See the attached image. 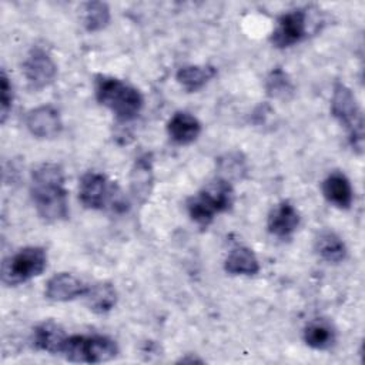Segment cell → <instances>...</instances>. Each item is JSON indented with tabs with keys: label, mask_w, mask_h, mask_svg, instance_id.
<instances>
[{
	"label": "cell",
	"mask_w": 365,
	"mask_h": 365,
	"mask_svg": "<svg viewBox=\"0 0 365 365\" xmlns=\"http://www.w3.org/2000/svg\"><path fill=\"white\" fill-rule=\"evenodd\" d=\"M84 298L90 311L106 314L114 308L117 302V291L110 282H97L88 287Z\"/></svg>",
	"instance_id": "cell-20"
},
{
	"label": "cell",
	"mask_w": 365,
	"mask_h": 365,
	"mask_svg": "<svg viewBox=\"0 0 365 365\" xmlns=\"http://www.w3.org/2000/svg\"><path fill=\"white\" fill-rule=\"evenodd\" d=\"M78 198L81 204L90 210H123V201L118 188L100 173H86L78 185Z\"/></svg>",
	"instance_id": "cell-7"
},
{
	"label": "cell",
	"mask_w": 365,
	"mask_h": 365,
	"mask_svg": "<svg viewBox=\"0 0 365 365\" xmlns=\"http://www.w3.org/2000/svg\"><path fill=\"white\" fill-rule=\"evenodd\" d=\"M308 16L304 9H295L282 14L271 34V43L277 48H288L305 38Z\"/></svg>",
	"instance_id": "cell-8"
},
{
	"label": "cell",
	"mask_w": 365,
	"mask_h": 365,
	"mask_svg": "<svg viewBox=\"0 0 365 365\" xmlns=\"http://www.w3.org/2000/svg\"><path fill=\"white\" fill-rule=\"evenodd\" d=\"M61 355L70 362L101 364L114 359L118 346L104 335H71L67 336Z\"/></svg>",
	"instance_id": "cell-5"
},
{
	"label": "cell",
	"mask_w": 365,
	"mask_h": 365,
	"mask_svg": "<svg viewBox=\"0 0 365 365\" xmlns=\"http://www.w3.org/2000/svg\"><path fill=\"white\" fill-rule=\"evenodd\" d=\"M315 250L324 261L332 262V264H338L344 261L348 252L342 238L329 230L321 231L318 234L315 240Z\"/></svg>",
	"instance_id": "cell-21"
},
{
	"label": "cell",
	"mask_w": 365,
	"mask_h": 365,
	"mask_svg": "<svg viewBox=\"0 0 365 365\" xmlns=\"http://www.w3.org/2000/svg\"><path fill=\"white\" fill-rule=\"evenodd\" d=\"M23 73L33 90L48 87L57 76V64L41 47H34L23 63Z\"/></svg>",
	"instance_id": "cell-9"
},
{
	"label": "cell",
	"mask_w": 365,
	"mask_h": 365,
	"mask_svg": "<svg viewBox=\"0 0 365 365\" xmlns=\"http://www.w3.org/2000/svg\"><path fill=\"white\" fill-rule=\"evenodd\" d=\"M94 93L97 101L121 121L134 120L144 106L141 93L131 84L115 77L98 76L96 78Z\"/></svg>",
	"instance_id": "cell-2"
},
{
	"label": "cell",
	"mask_w": 365,
	"mask_h": 365,
	"mask_svg": "<svg viewBox=\"0 0 365 365\" xmlns=\"http://www.w3.org/2000/svg\"><path fill=\"white\" fill-rule=\"evenodd\" d=\"M27 130L37 138H54L63 130L58 111L51 106H40L27 113Z\"/></svg>",
	"instance_id": "cell-11"
},
{
	"label": "cell",
	"mask_w": 365,
	"mask_h": 365,
	"mask_svg": "<svg viewBox=\"0 0 365 365\" xmlns=\"http://www.w3.org/2000/svg\"><path fill=\"white\" fill-rule=\"evenodd\" d=\"M46 267V250L41 247H26L4 259L1 267V281L9 287L20 285L43 274Z\"/></svg>",
	"instance_id": "cell-6"
},
{
	"label": "cell",
	"mask_w": 365,
	"mask_h": 365,
	"mask_svg": "<svg viewBox=\"0 0 365 365\" xmlns=\"http://www.w3.org/2000/svg\"><path fill=\"white\" fill-rule=\"evenodd\" d=\"M267 93L274 98L287 100L294 93V86L288 74L281 68H274L265 80Z\"/></svg>",
	"instance_id": "cell-23"
},
{
	"label": "cell",
	"mask_w": 365,
	"mask_h": 365,
	"mask_svg": "<svg viewBox=\"0 0 365 365\" xmlns=\"http://www.w3.org/2000/svg\"><path fill=\"white\" fill-rule=\"evenodd\" d=\"M304 341L312 349L325 351L334 346L336 332L332 324L327 319H312L304 328Z\"/></svg>",
	"instance_id": "cell-17"
},
{
	"label": "cell",
	"mask_w": 365,
	"mask_h": 365,
	"mask_svg": "<svg viewBox=\"0 0 365 365\" xmlns=\"http://www.w3.org/2000/svg\"><path fill=\"white\" fill-rule=\"evenodd\" d=\"M232 204L234 190L231 182L217 177L187 201V211L195 224L205 228L217 214L231 210Z\"/></svg>",
	"instance_id": "cell-3"
},
{
	"label": "cell",
	"mask_w": 365,
	"mask_h": 365,
	"mask_svg": "<svg viewBox=\"0 0 365 365\" xmlns=\"http://www.w3.org/2000/svg\"><path fill=\"white\" fill-rule=\"evenodd\" d=\"M220 178H224L231 182V180H241L247 174L245 158L240 153L225 154L218 160Z\"/></svg>",
	"instance_id": "cell-24"
},
{
	"label": "cell",
	"mask_w": 365,
	"mask_h": 365,
	"mask_svg": "<svg viewBox=\"0 0 365 365\" xmlns=\"http://www.w3.org/2000/svg\"><path fill=\"white\" fill-rule=\"evenodd\" d=\"M87 289L88 285H86L80 278L68 272H60L47 281L44 295L47 299L54 302H67L78 297H84Z\"/></svg>",
	"instance_id": "cell-12"
},
{
	"label": "cell",
	"mask_w": 365,
	"mask_h": 365,
	"mask_svg": "<svg viewBox=\"0 0 365 365\" xmlns=\"http://www.w3.org/2000/svg\"><path fill=\"white\" fill-rule=\"evenodd\" d=\"M154 187V165L151 154L135 158L130 173V194L137 204H145Z\"/></svg>",
	"instance_id": "cell-10"
},
{
	"label": "cell",
	"mask_w": 365,
	"mask_h": 365,
	"mask_svg": "<svg viewBox=\"0 0 365 365\" xmlns=\"http://www.w3.org/2000/svg\"><path fill=\"white\" fill-rule=\"evenodd\" d=\"M67 336L61 325L54 321H44L34 328L33 344L37 349L56 355L61 354Z\"/></svg>",
	"instance_id": "cell-16"
},
{
	"label": "cell",
	"mask_w": 365,
	"mask_h": 365,
	"mask_svg": "<svg viewBox=\"0 0 365 365\" xmlns=\"http://www.w3.org/2000/svg\"><path fill=\"white\" fill-rule=\"evenodd\" d=\"M13 100H14V94H13V86L6 74L4 70H1V76H0V120L1 123L6 121L11 106H13Z\"/></svg>",
	"instance_id": "cell-25"
},
{
	"label": "cell",
	"mask_w": 365,
	"mask_h": 365,
	"mask_svg": "<svg viewBox=\"0 0 365 365\" xmlns=\"http://www.w3.org/2000/svg\"><path fill=\"white\" fill-rule=\"evenodd\" d=\"M110 9L103 1H87L80 9L81 24L87 31H100L110 23Z\"/></svg>",
	"instance_id": "cell-22"
},
{
	"label": "cell",
	"mask_w": 365,
	"mask_h": 365,
	"mask_svg": "<svg viewBox=\"0 0 365 365\" xmlns=\"http://www.w3.org/2000/svg\"><path fill=\"white\" fill-rule=\"evenodd\" d=\"M325 200L339 210H348L354 201V191L349 180L341 171L331 173L322 182Z\"/></svg>",
	"instance_id": "cell-14"
},
{
	"label": "cell",
	"mask_w": 365,
	"mask_h": 365,
	"mask_svg": "<svg viewBox=\"0 0 365 365\" xmlns=\"http://www.w3.org/2000/svg\"><path fill=\"white\" fill-rule=\"evenodd\" d=\"M299 225V212L289 201H281L271 210L267 221L268 231L278 238L294 234Z\"/></svg>",
	"instance_id": "cell-13"
},
{
	"label": "cell",
	"mask_w": 365,
	"mask_h": 365,
	"mask_svg": "<svg viewBox=\"0 0 365 365\" xmlns=\"http://www.w3.org/2000/svg\"><path fill=\"white\" fill-rule=\"evenodd\" d=\"M167 133L174 143L187 145L198 138L201 133V123L195 115L187 111H177L167 123Z\"/></svg>",
	"instance_id": "cell-15"
},
{
	"label": "cell",
	"mask_w": 365,
	"mask_h": 365,
	"mask_svg": "<svg viewBox=\"0 0 365 365\" xmlns=\"http://www.w3.org/2000/svg\"><path fill=\"white\" fill-rule=\"evenodd\" d=\"M63 168L54 163H43L31 171L30 195L37 214L47 222H58L68 217V192Z\"/></svg>",
	"instance_id": "cell-1"
},
{
	"label": "cell",
	"mask_w": 365,
	"mask_h": 365,
	"mask_svg": "<svg viewBox=\"0 0 365 365\" xmlns=\"http://www.w3.org/2000/svg\"><path fill=\"white\" fill-rule=\"evenodd\" d=\"M215 74L217 70L212 66H182L178 68L175 78L185 91L194 93L201 90Z\"/></svg>",
	"instance_id": "cell-19"
},
{
	"label": "cell",
	"mask_w": 365,
	"mask_h": 365,
	"mask_svg": "<svg viewBox=\"0 0 365 365\" xmlns=\"http://www.w3.org/2000/svg\"><path fill=\"white\" fill-rule=\"evenodd\" d=\"M225 272L231 275H255L259 271V262L248 247H235L224 261Z\"/></svg>",
	"instance_id": "cell-18"
},
{
	"label": "cell",
	"mask_w": 365,
	"mask_h": 365,
	"mask_svg": "<svg viewBox=\"0 0 365 365\" xmlns=\"http://www.w3.org/2000/svg\"><path fill=\"white\" fill-rule=\"evenodd\" d=\"M331 114L345 127L348 140L354 151L362 154L364 151V115L358 101L349 87L336 81L331 97Z\"/></svg>",
	"instance_id": "cell-4"
}]
</instances>
